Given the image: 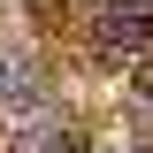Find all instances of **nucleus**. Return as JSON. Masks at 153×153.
<instances>
[{
	"label": "nucleus",
	"mask_w": 153,
	"mask_h": 153,
	"mask_svg": "<svg viewBox=\"0 0 153 153\" xmlns=\"http://www.w3.org/2000/svg\"><path fill=\"white\" fill-rule=\"evenodd\" d=\"M92 38L107 46V54H146V46H153V23L130 16V8H115V0H100V8H92Z\"/></svg>",
	"instance_id": "nucleus-1"
},
{
	"label": "nucleus",
	"mask_w": 153,
	"mask_h": 153,
	"mask_svg": "<svg viewBox=\"0 0 153 153\" xmlns=\"http://www.w3.org/2000/svg\"><path fill=\"white\" fill-rule=\"evenodd\" d=\"M8 153H76V138H69V123H23L8 138Z\"/></svg>",
	"instance_id": "nucleus-2"
},
{
	"label": "nucleus",
	"mask_w": 153,
	"mask_h": 153,
	"mask_svg": "<svg viewBox=\"0 0 153 153\" xmlns=\"http://www.w3.org/2000/svg\"><path fill=\"white\" fill-rule=\"evenodd\" d=\"M115 8H130V16H146V23H153V0H115Z\"/></svg>",
	"instance_id": "nucleus-3"
}]
</instances>
